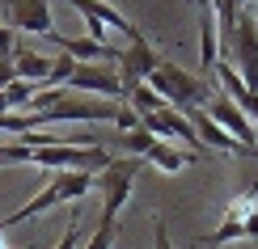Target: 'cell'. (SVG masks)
I'll use <instances>...</instances> for the list:
<instances>
[{
  "label": "cell",
  "mask_w": 258,
  "mask_h": 249,
  "mask_svg": "<svg viewBox=\"0 0 258 249\" xmlns=\"http://www.w3.org/2000/svg\"><path fill=\"white\" fill-rule=\"evenodd\" d=\"M144 85H153V89L161 93V102L174 106V110H182V114H190V110H199V106H208L212 93H216V85H212V80L190 76V72H182L178 63H169V59H161V68H157Z\"/></svg>",
  "instance_id": "obj_1"
},
{
  "label": "cell",
  "mask_w": 258,
  "mask_h": 249,
  "mask_svg": "<svg viewBox=\"0 0 258 249\" xmlns=\"http://www.w3.org/2000/svg\"><path fill=\"white\" fill-rule=\"evenodd\" d=\"M140 165H144L140 156H114L110 169L98 173V190H102V220L98 224H119V211L132 199V182H136Z\"/></svg>",
  "instance_id": "obj_2"
},
{
  "label": "cell",
  "mask_w": 258,
  "mask_h": 249,
  "mask_svg": "<svg viewBox=\"0 0 258 249\" xmlns=\"http://www.w3.org/2000/svg\"><path fill=\"white\" fill-rule=\"evenodd\" d=\"M220 59H229L233 68H237V76L245 80V89H254L258 93V21L245 13H237V30H233V42L224 47V55Z\"/></svg>",
  "instance_id": "obj_3"
},
{
  "label": "cell",
  "mask_w": 258,
  "mask_h": 249,
  "mask_svg": "<svg viewBox=\"0 0 258 249\" xmlns=\"http://www.w3.org/2000/svg\"><path fill=\"white\" fill-rule=\"evenodd\" d=\"M63 5H72L77 13L85 17V26H89V38L93 42H106V30H119L127 42H144L136 21H127L114 5H106V0H63Z\"/></svg>",
  "instance_id": "obj_4"
},
{
  "label": "cell",
  "mask_w": 258,
  "mask_h": 249,
  "mask_svg": "<svg viewBox=\"0 0 258 249\" xmlns=\"http://www.w3.org/2000/svg\"><path fill=\"white\" fill-rule=\"evenodd\" d=\"M0 21H5L13 34H55V21H51V0H0Z\"/></svg>",
  "instance_id": "obj_5"
},
{
  "label": "cell",
  "mask_w": 258,
  "mask_h": 249,
  "mask_svg": "<svg viewBox=\"0 0 258 249\" xmlns=\"http://www.w3.org/2000/svg\"><path fill=\"white\" fill-rule=\"evenodd\" d=\"M140 127H144V131H153L157 139H165V144H169V139H178L190 156L203 152V144H199L195 127H190V118L182 114V110H174V106H161L157 114H144V118H140Z\"/></svg>",
  "instance_id": "obj_6"
},
{
  "label": "cell",
  "mask_w": 258,
  "mask_h": 249,
  "mask_svg": "<svg viewBox=\"0 0 258 249\" xmlns=\"http://www.w3.org/2000/svg\"><path fill=\"white\" fill-rule=\"evenodd\" d=\"M203 110L216 118V123H220V127H224V131H229L233 139H237V144H245L250 152H258V127L250 123V114H245L237 102H229V97H224V93L216 89V93H212V102L203 106Z\"/></svg>",
  "instance_id": "obj_7"
},
{
  "label": "cell",
  "mask_w": 258,
  "mask_h": 249,
  "mask_svg": "<svg viewBox=\"0 0 258 249\" xmlns=\"http://www.w3.org/2000/svg\"><path fill=\"white\" fill-rule=\"evenodd\" d=\"M186 118H190V127H195V135H199L203 148H216V152H237V156H258V152H250L245 144H237V139L224 131V127H220L208 110H203V106H199V110H190Z\"/></svg>",
  "instance_id": "obj_8"
},
{
  "label": "cell",
  "mask_w": 258,
  "mask_h": 249,
  "mask_svg": "<svg viewBox=\"0 0 258 249\" xmlns=\"http://www.w3.org/2000/svg\"><path fill=\"white\" fill-rule=\"evenodd\" d=\"M161 68V55L153 51V42H132V47L119 55V76H123V85H132V80H148L153 72Z\"/></svg>",
  "instance_id": "obj_9"
},
{
  "label": "cell",
  "mask_w": 258,
  "mask_h": 249,
  "mask_svg": "<svg viewBox=\"0 0 258 249\" xmlns=\"http://www.w3.org/2000/svg\"><path fill=\"white\" fill-rule=\"evenodd\" d=\"M216 63H220V26H216L212 5L203 0V5H199V68L208 72V80H212V72H216ZM212 85H216V80H212Z\"/></svg>",
  "instance_id": "obj_10"
},
{
  "label": "cell",
  "mask_w": 258,
  "mask_h": 249,
  "mask_svg": "<svg viewBox=\"0 0 258 249\" xmlns=\"http://www.w3.org/2000/svg\"><path fill=\"white\" fill-rule=\"evenodd\" d=\"M93 173H85V169H63V173H55L51 178V186H55V194H59V203H81L85 194L93 190Z\"/></svg>",
  "instance_id": "obj_11"
},
{
  "label": "cell",
  "mask_w": 258,
  "mask_h": 249,
  "mask_svg": "<svg viewBox=\"0 0 258 249\" xmlns=\"http://www.w3.org/2000/svg\"><path fill=\"white\" fill-rule=\"evenodd\" d=\"M51 55H38V51H26V47H17V55H13V68H17V80H26V85H42L47 80V72H51Z\"/></svg>",
  "instance_id": "obj_12"
},
{
  "label": "cell",
  "mask_w": 258,
  "mask_h": 249,
  "mask_svg": "<svg viewBox=\"0 0 258 249\" xmlns=\"http://www.w3.org/2000/svg\"><path fill=\"white\" fill-rule=\"evenodd\" d=\"M144 160H148V165H157L161 173H182L195 156H190L186 148H174V144H165V139H157V144L148 148V156H144Z\"/></svg>",
  "instance_id": "obj_13"
},
{
  "label": "cell",
  "mask_w": 258,
  "mask_h": 249,
  "mask_svg": "<svg viewBox=\"0 0 258 249\" xmlns=\"http://www.w3.org/2000/svg\"><path fill=\"white\" fill-rule=\"evenodd\" d=\"M123 102L132 106L140 118H144V114H157L161 106H165V102H161V93L153 89V85H144V80H132V85H127V97H123Z\"/></svg>",
  "instance_id": "obj_14"
},
{
  "label": "cell",
  "mask_w": 258,
  "mask_h": 249,
  "mask_svg": "<svg viewBox=\"0 0 258 249\" xmlns=\"http://www.w3.org/2000/svg\"><path fill=\"white\" fill-rule=\"evenodd\" d=\"M119 144L127 148V156H140V160H144V156H148V148L157 144V135H153V131H144V127H136V131L119 135Z\"/></svg>",
  "instance_id": "obj_15"
},
{
  "label": "cell",
  "mask_w": 258,
  "mask_h": 249,
  "mask_svg": "<svg viewBox=\"0 0 258 249\" xmlns=\"http://www.w3.org/2000/svg\"><path fill=\"white\" fill-rule=\"evenodd\" d=\"M42 89V85H26V80H13L5 89V97H9V110H21V106H30V97H34Z\"/></svg>",
  "instance_id": "obj_16"
},
{
  "label": "cell",
  "mask_w": 258,
  "mask_h": 249,
  "mask_svg": "<svg viewBox=\"0 0 258 249\" xmlns=\"http://www.w3.org/2000/svg\"><path fill=\"white\" fill-rule=\"evenodd\" d=\"M114 236H119V224H98V232L89 236V245H85V249H110Z\"/></svg>",
  "instance_id": "obj_17"
},
{
  "label": "cell",
  "mask_w": 258,
  "mask_h": 249,
  "mask_svg": "<svg viewBox=\"0 0 258 249\" xmlns=\"http://www.w3.org/2000/svg\"><path fill=\"white\" fill-rule=\"evenodd\" d=\"M77 241H81V211H72V224L63 228V236L55 241V249H77Z\"/></svg>",
  "instance_id": "obj_18"
},
{
  "label": "cell",
  "mask_w": 258,
  "mask_h": 249,
  "mask_svg": "<svg viewBox=\"0 0 258 249\" xmlns=\"http://www.w3.org/2000/svg\"><path fill=\"white\" fill-rule=\"evenodd\" d=\"M13 55H17V34L0 21V59H13Z\"/></svg>",
  "instance_id": "obj_19"
},
{
  "label": "cell",
  "mask_w": 258,
  "mask_h": 249,
  "mask_svg": "<svg viewBox=\"0 0 258 249\" xmlns=\"http://www.w3.org/2000/svg\"><path fill=\"white\" fill-rule=\"evenodd\" d=\"M153 249H174V241H169V232H165V220H153Z\"/></svg>",
  "instance_id": "obj_20"
},
{
  "label": "cell",
  "mask_w": 258,
  "mask_h": 249,
  "mask_svg": "<svg viewBox=\"0 0 258 249\" xmlns=\"http://www.w3.org/2000/svg\"><path fill=\"white\" fill-rule=\"evenodd\" d=\"M13 80H17V68H13V59H0V89H9Z\"/></svg>",
  "instance_id": "obj_21"
},
{
  "label": "cell",
  "mask_w": 258,
  "mask_h": 249,
  "mask_svg": "<svg viewBox=\"0 0 258 249\" xmlns=\"http://www.w3.org/2000/svg\"><path fill=\"white\" fill-rule=\"evenodd\" d=\"M186 5H195V9H199V5H203V0H186Z\"/></svg>",
  "instance_id": "obj_22"
}]
</instances>
